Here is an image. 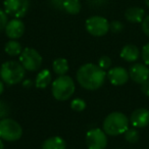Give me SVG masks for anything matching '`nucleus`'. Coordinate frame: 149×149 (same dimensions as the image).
<instances>
[{"instance_id":"obj_1","label":"nucleus","mask_w":149,"mask_h":149,"mask_svg":"<svg viewBox=\"0 0 149 149\" xmlns=\"http://www.w3.org/2000/svg\"><path fill=\"white\" fill-rule=\"evenodd\" d=\"M107 74L98 64L86 63L77 72V81L84 89L97 90L105 82Z\"/></svg>"},{"instance_id":"obj_2","label":"nucleus","mask_w":149,"mask_h":149,"mask_svg":"<svg viewBox=\"0 0 149 149\" xmlns=\"http://www.w3.org/2000/svg\"><path fill=\"white\" fill-rule=\"evenodd\" d=\"M129 123L130 120L126 114L120 111H114L105 118L102 130L109 136H118L128 130Z\"/></svg>"},{"instance_id":"obj_3","label":"nucleus","mask_w":149,"mask_h":149,"mask_svg":"<svg viewBox=\"0 0 149 149\" xmlns=\"http://www.w3.org/2000/svg\"><path fill=\"white\" fill-rule=\"evenodd\" d=\"M26 70L21 62L8 60L2 63L0 68L1 80L7 85H15L21 83L25 78Z\"/></svg>"},{"instance_id":"obj_4","label":"nucleus","mask_w":149,"mask_h":149,"mask_svg":"<svg viewBox=\"0 0 149 149\" xmlns=\"http://www.w3.org/2000/svg\"><path fill=\"white\" fill-rule=\"evenodd\" d=\"M76 90L74 82L70 76H59L52 82V95L58 101H65L72 96Z\"/></svg>"},{"instance_id":"obj_5","label":"nucleus","mask_w":149,"mask_h":149,"mask_svg":"<svg viewBox=\"0 0 149 149\" xmlns=\"http://www.w3.org/2000/svg\"><path fill=\"white\" fill-rule=\"evenodd\" d=\"M23 136L22 126L13 118H5L0 120V139L7 142H15Z\"/></svg>"},{"instance_id":"obj_6","label":"nucleus","mask_w":149,"mask_h":149,"mask_svg":"<svg viewBox=\"0 0 149 149\" xmlns=\"http://www.w3.org/2000/svg\"><path fill=\"white\" fill-rule=\"evenodd\" d=\"M19 61L26 70L37 72L42 65V56L36 49L27 47L19 55Z\"/></svg>"},{"instance_id":"obj_7","label":"nucleus","mask_w":149,"mask_h":149,"mask_svg":"<svg viewBox=\"0 0 149 149\" xmlns=\"http://www.w3.org/2000/svg\"><path fill=\"white\" fill-rule=\"evenodd\" d=\"M87 32L92 36L95 37H102L106 35L109 31V23L103 17L94 15L87 19L85 24Z\"/></svg>"},{"instance_id":"obj_8","label":"nucleus","mask_w":149,"mask_h":149,"mask_svg":"<svg viewBox=\"0 0 149 149\" xmlns=\"http://www.w3.org/2000/svg\"><path fill=\"white\" fill-rule=\"evenodd\" d=\"M4 11L13 19H22L27 15L30 0H4Z\"/></svg>"},{"instance_id":"obj_9","label":"nucleus","mask_w":149,"mask_h":149,"mask_svg":"<svg viewBox=\"0 0 149 149\" xmlns=\"http://www.w3.org/2000/svg\"><path fill=\"white\" fill-rule=\"evenodd\" d=\"M88 149H105L107 146V134L99 128L91 129L86 134Z\"/></svg>"},{"instance_id":"obj_10","label":"nucleus","mask_w":149,"mask_h":149,"mask_svg":"<svg viewBox=\"0 0 149 149\" xmlns=\"http://www.w3.org/2000/svg\"><path fill=\"white\" fill-rule=\"evenodd\" d=\"M107 78L113 86H123L129 81L130 74L125 68L116 66V68H109L107 72Z\"/></svg>"},{"instance_id":"obj_11","label":"nucleus","mask_w":149,"mask_h":149,"mask_svg":"<svg viewBox=\"0 0 149 149\" xmlns=\"http://www.w3.org/2000/svg\"><path fill=\"white\" fill-rule=\"evenodd\" d=\"M130 79L137 84H143L149 79V68L145 63H134L129 70Z\"/></svg>"},{"instance_id":"obj_12","label":"nucleus","mask_w":149,"mask_h":149,"mask_svg":"<svg viewBox=\"0 0 149 149\" xmlns=\"http://www.w3.org/2000/svg\"><path fill=\"white\" fill-rule=\"evenodd\" d=\"M25 33V24L19 19H13L7 23L5 27V34L11 40L19 39Z\"/></svg>"},{"instance_id":"obj_13","label":"nucleus","mask_w":149,"mask_h":149,"mask_svg":"<svg viewBox=\"0 0 149 149\" xmlns=\"http://www.w3.org/2000/svg\"><path fill=\"white\" fill-rule=\"evenodd\" d=\"M130 123L134 128H145L149 125V110L147 108H138L132 112Z\"/></svg>"},{"instance_id":"obj_14","label":"nucleus","mask_w":149,"mask_h":149,"mask_svg":"<svg viewBox=\"0 0 149 149\" xmlns=\"http://www.w3.org/2000/svg\"><path fill=\"white\" fill-rule=\"evenodd\" d=\"M140 56V50L134 44H127L120 50V57L128 62H135Z\"/></svg>"},{"instance_id":"obj_15","label":"nucleus","mask_w":149,"mask_h":149,"mask_svg":"<svg viewBox=\"0 0 149 149\" xmlns=\"http://www.w3.org/2000/svg\"><path fill=\"white\" fill-rule=\"evenodd\" d=\"M144 9L141 8V7H137V6H133V7H129L128 9L125 13V17L128 22L133 24H138V23H142V21L144 19Z\"/></svg>"},{"instance_id":"obj_16","label":"nucleus","mask_w":149,"mask_h":149,"mask_svg":"<svg viewBox=\"0 0 149 149\" xmlns=\"http://www.w3.org/2000/svg\"><path fill=\"white\" fill-rule=\"evenodd\" d=\"M65 141L59 136H53L46 139L42 144V149H65Z\"/></svg>"},{"instance_id":"obj_17","label":"nucleus","mask_w":149,"mask_h":149,"mask_svg":"<svg viewBox=\"0 0 149 149\" xmlns=\"http://www.w3.org/2000/svg\"><path fill=\"white\" fill-rule=\"evenodd\" d=\"M51 80V72L48 70H42L36 77L35 85L39 89H45L46 87H48V85H50Z\"/></svg>"},{"instance_id":"obj_18","label":"nucleus","mask_w":149,"mask_h":149,"mask_svg":"<svg viewBox=\"0 0 149 149\" xmlns=\"http://www.w3.org/2000/svg\"><path fill=\"white\" fill-rule=\"evenodd\" d=\"M52 68L53 72L58 76H63L66 74V72H68V62L65 58H56L52 63Z\"/></svg>"},{"instance_id":"obj_19","label":"nucleus","mask_w":149,"mask_h":149,"mask_svg":"<svg viewBox=\"0 0 149 149\" xmlns=\"http://www.w3.org/2000/svg\"><path fill=\"white\" fill-rule=\"evenodd\" d=\"M4 51L8 54L9 56H17L21 55L23 52V47L21 43L17 40H10L4 46Z\"/></svg>"},{"instance_id":"obj_20","label":"nucleus","mask_w":149,"mask_h":149,"mask_svg":"<svg viewBox=\"0 0 149 149\" xmlns=\"http://www.w3.org/2000/svg\"><path fill=\"white\" fill-rule=\"evenodd\" d=\"M81 8L80 0H66L63 4V10L70 15H78L81 11Z\"/></svg>"},{"instance_id":"obj_21","label":"nucleus","mask_w":149,"mask_h":149,"mask_svg":"<svg viewBox=\"0 0 149 149\" xmlns=\"http://www.w3.org/2000/svg\"><path fill=\"white\" fill-rule=\"evenodd\" d=\"M124 135H125L126 141L129 143H131V144L137 143L139 140V138H140L139 132L136 130V129H128V130L124 133Z\"/></svg>"},{"instance_id":"obj_22","label":"nucleus","mask_w":149,"mask_h":149,"mask_svg":"<svg viewBox=\"0 0 149 149\" xmlns=\"http://www.w3.org/2000/svg\"><path fill=\"white\" fill-rule=\"evenodd\" d=\"M86 106H87V104H86L85 100L81 99V98H74L70 102V107L76 111H83L86 108Z\"/></svg>"},{"instance_id":"obj_23","label":"nucleus","mask_w":149,"mask_h":149,"mask_svg":"<svg viewBox=\"0 0 149 149\" xmlns=\"http://www.w3.org/2000/svg\"><path fill=\"white\" fill-rule=\"evenodd\" d=\"M98 65L104 70H108V68H110V66H111V59H110V57L107 55L101 56V57L99 58V60H98Z\"/></svg>"},{"instance_id":"obj_24","label":"nucleus","mask_w":149,"mask_h":149,"mask_svg":"<svg viewBox=\"0 0 149 149\" xmlns=\"http://www.w3.org/2000/svg\"><path fill=\"white\" fill-rule=\"evenodd\" d=\"M8 113H9V105L4 100H0V120L7 118Z\"/></svg>"},{"instance_id":"obj_25","label":"nucleus","mask_w":149,"mask_h":149,"mask_svg":"<svg viewBox=\"0 0 149 149\" xmlns=\"http://www.w3.org/2000/svg\"><path fill=\"white\" fill-rule=\"evenodd\" d=\"M124 29V25L118 21H113L109 24V30L112 33H120Z\"/></svg>"},{"instance_id":"obj_26","label":"nucleus","mask_w":149,"mask_h":149,"mask_svg":"<svg viewBox=\"0 0 149 149\" xmlns=\"http://www.w3.org/2000/svg\"><path fill=\"white\" fill-rule=\"evenodd\" d=\"M7 23H8V21H7V13L4 10H2V9H0V31L5 30Z\"/></svg>"},{"instance_id":"obj_27","label":"nucleus","mask_w":149,"mask_h":149,"mask_svg":"<svg viewBox=\"0 0 149 149\" xmlns=\"http://www.w3.org/2000/svg\"><path fill=\"white\" fill-rule=\"evenodd\" d=\"M142 59L146 65H149V43L145 44L142 48Z\"/></svg>"},{"instance_id":"obj_28","label":"nucleus","mask_w":149,"mask_h":149,"mask_svg":"<svg viewBox=\"0 0 149 149\" xmlns=\"http://www.w3.org/2000/svg\"><path fill=\"white\" fill-rule=\"evenodd\" d=\"M142 31L147 37H149V15L145 17L142 21Z\"/></svg>"},{"instance_id":"obj_29","label":"nucleus","mask_w":149,"mask_h":149,"mask_svg":"<svg viewBox=\"0 0 149 149\" xmlns=\"http://www.w3.org/2000/svg\"><path fill=\"white\" fill-rule=\"evenodd\" d=\"M50 4L56 9H63V4L66 0H49Z\"/></svg>"},{"instance_id":"obj_30","label":"nucleus","mask_w":149,"mask_h":149,"mask_svg":"<svg viewBox=\"0 0 149 149\" xmlns=\"http://www.w3.org/2000/svg\"><path fill=\"white\" fill-rule=\"evenodd\" d=\"M141 91H142V93L145 96H148L149 97V79L143 84H141Z\"/></svg>"},{"instance_id":"obj_31","label":"nucleus","mask_w":149,"mask_h":149,"mask_svg":"<svg viewBox=\"0 0 149 149\" xmlns=\"http://www.w3.org/2000/svg\"><path fill=\"white\" fill-rule=\"evenodd\" d=\"M3 91H4V84H3V81L0 80V96L3 93Z\"/></svg>"},{"instance_id":"obj_32","label":"nucleus","mask_w":149,"mask_h":149,"mask_svg":"<svg viewBox=\"0 0 149 149\" xmlns=\"http://www.w3.org/2000/svg\"><path fill=\"white\" fill-rule=\"evenodd\" d=\"M30 85H32V82L30 81V80H26V81H24V86H25V87H29Z\"/></svg>"},{"instance_id":"obj_33","label":"nucleus","mask_w":149,"mask_h":149,"mask_svg":"<svg viewBox=\"0 0 149 149\" xmlns=\"http://www.w3.org/2000/svg\"><path fill=\"white\" fill-rule=\"evenodd\" d=\"M2 141L3 140H1V139H0V149H4V144H3Z\"/></svg>"},{"instance_id":"obj_34","label":"nucleus","mask_w":149,"mask_h":149,"mask_svg":"<svg viewBox=\"0 0 149 149\" xmlns=\"http://www.w3.org/2000/svg\"><path fill=\"white\" fill-rule=\"evenodd\" d=\"M145 4H146L147 6L149 7V0H145Z\"/></svg>"},{"instance_id":"obj_35","label":"nucleus","mask_w":149,"mask_h":149,"mask_svg":"<svg viewBox=\"0 0 149 149\" xmlns=\"http://www.w3.org/2000/svg\"><path fill=\"white\" fill-rule=\"evenodd\" d=\"M116 149H120V148H116Z\"/></svg>"}]
</instances>
